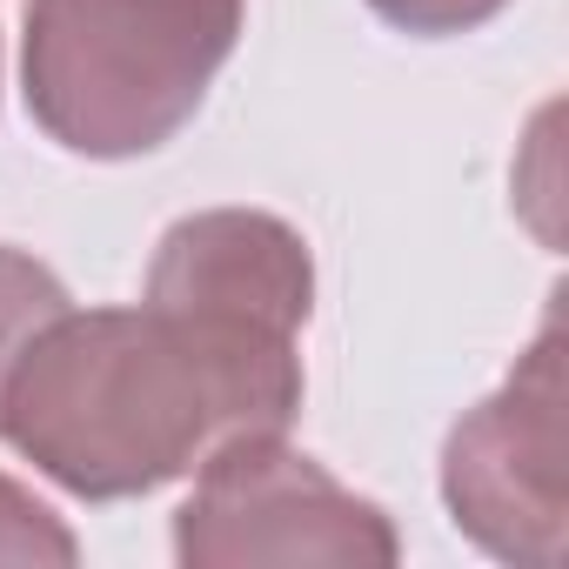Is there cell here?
Masks as SVG:
<instances>
[{
  "mask_svg": "<svg viewBox=\"0 0 569 569\" xmlns=\"http://www.w3.org/2000/svg\"><path fill=\"white\" fill-rule=\"evenodd\" d=\"M248 0H28L21 94L88 161L168 148L228 68Z\"/></svg>",
  "mask_w": 569,
  "mask_h": 569,
  "instance_id": "2",
  "label": "cell"
},
{
  "mask_svg": "<svg viewBox=\"0 0 569 569\" xmlns=\"http://www.w3.org/2000/svg\"><path fill=\"white\" fill-rule=\"evenodd\" d=\"M569 429H562V329L556 316L516 376L476 402L442 442V502L496 562L556 569L569 529Z\"/></svg>",
  "mask_w": 569,
  "mask_h": 569,
  "instance_id": "4",
  "label": "cell"
},
{
  "mask_svg": "<svg viewBox=\"0 0 569 569\" xmlns=\"http://www.w3.org/2000/svg\"><path fill=\"white\" fill-rule=\"evenodd\" d=\"M0 562H54V569L81 562L74 529L14 476H0Z\"/></svg>",
  "mask_w": 569,
  "mask_h": 569,
  "instance_id": "7",
  "label": "cell"
},
{
  "mask_svg": "<svg viewBox=\"0 0 569 569\" xmlns=\"http://www.w3.org/2000/svg\"><path fill=\"white\" fill-rule=\"evenodd\" d=\"M141 302L168 309V316L296 342L316 309V261H309V241L281 214L201 208L161 234Z\"/></svg>",
  "mask_w": 569,
  "mask_h": 569,
  "instance_id": "5",
  "label": "cell"
},
{
  "mask_svg": "<svg viewBox=\"0 0 569 569\" xmlns=\"http://www.w3.org/2000/svg\"><path fill=\"white\" fill-rule=\"evenodd\" d=\"M61 309H74L68 289H61V274H54L48 261L21 254V248H0V389H8L14 362L28 356V342H34Z\"/></svg>",
  "mask_w": 569,
  "mask_h": 569,
  "instance_id": "6",
  "label": "cell"
},
{
  "mask_svg": "<svg viewBox=\"0 0 569 569\" xmlns=\"http://www.w3.org/2000/svg\"><path fill=\"white\" fill-rule=\"evenodd\" d=\"M188 569H389L402 556L382 502L336 482L281 429L228 436L201 456L194 496L174 509Z\"/></svg>",
  "mask_w": 569,
  "mask_h": 569,
  "instance_id": "3",
  "label": "cell"
},
{
  "mask_svg": "<svg viewBox=\"0 0 569 569\" xmlns=\"http://www.w3.org/2000/svg\"><path fill=\"white\" fill-rule=\"evenodd\" d=\"M302 356L289 336L221 329L168 309H61L0 389L8 436L81 502L154 496L214 442L289 429Z\"/></svg>",
  "mask_w": 569,
  "mask_h": 569,
  "instance_id": "1",
  "label": "cell"
},
{
  "mask_svg": "<svg viewBox=\"0 0 569 569\" xmlns=\"http://www.w3.org/2000/svg\"><path fill=\"white\" fill-rule=\"evenodd\" d=\"M369 8L402 28V34H422V41H442V34H469L482 21H496L509 0H369Z\"/></svg>",
  "mask_w": 569,
  "mask_h": 569,
  "instance_id": "8",
  "label": "cell"
}]
</instances>
